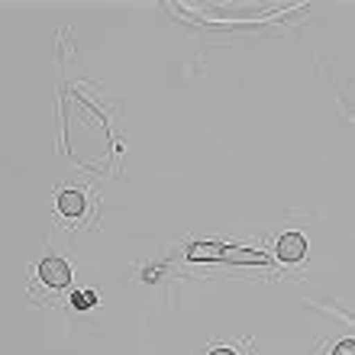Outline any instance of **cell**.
<instances>
[{
  "label": "cell",
  "instance_id": "7a4b0ae2",
  "mask_svg": "<svg viewBox=\"0 0 355 355\" xmlns=\"http://www.w3.org/2000/svg\"><path fill=\"white\" fill-rule=\"evenodd\" d=\"M304 252H307V243H304V236L284 233V236L278 239V255L284 259V262H300V259H304Z\"/></svg>",
  "mask_w": 355,
  "mask_h": 355
},
{
  "label": "cell",
  "instance_id": "3957f363",
  "mask_svg": "<svg viewBox=\"0 0 355 355\" xmlns=\"http://www.w3.org/2000/svg\"><path fill=\"white\" fill-rule=\"evenodd\" d=\"M58 210L65 216H81L85 214V194H78V191H65V194L58 197Z\"/></svg>",
  "mask_w": 355,
  "mask_h": 355
},
{
  "label": "cell",
  "instance_id": "277c9868",
  "mask_svg": "<svg viewBox=\"0 0 355 355\" xmlns=\"http://www.w3.org/2000/svg\"><path fill=\"white\" fill-rule=\"evenodd\" d=\"M71 300H75L78 310H87V307H94V304H97V294H94V291H78Z\"/></svg>",
  "mask_w": 355,
  "mask_h": 355
},
{
  "label": "cell",
  "instance_id": "5b68a950",
  "mask_svg": "<svg viewBox=\"0 0 355 355\" xmlns=\"http://www.w3.org/2000/svg\"><path fill=\"white\" fill-rule=\"evenodd\" d=\"M333 355H355V343H352V339H343V343L336 346V352H333Z\"/></svg>",
  "mask_w": 355,
  "mask_h": 355
},
{
  "label": "cell",
  "instance_id": "8992f818",
  "mask_svg": "<svg viewBox=\"0 0 355 355\" xmlns=\"http://www.w3.org/2000/svg\"><path fill=\"white\" fill-rule=\"evenodd\" d=\"M210 355H236L233 349H216V352H210Z\"/></svg>",
  "mask_w": 355,
  "mask_h": 355
},
{
  "label": "cell",
  "instance_id": "6da1fadb",
  "mask_svg": "<svg viewBox=\"0 0 355 355\" xmlns=\"http://www.w3.org/2000/svg\"><path fill=\"white\" fill-rule=\"evenodd\" d=\"M39 278L46 281L49 288H65L68 281H71V268H68L65 259H46V262L39 265Z\"/></svg>",
  "mask_w": 355,
  "mask_h": 355
}]
</instances>
